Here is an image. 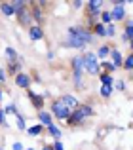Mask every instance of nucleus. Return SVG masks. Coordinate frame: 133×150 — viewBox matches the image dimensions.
<instances>
[{
  "label": "nucleus",
  "mask_w": 133,
  "mask_h": 150,
  "mask_svg": "<svg viewBox=\"0 0 133 150\" xmlns=\"http://www.w3.org/2000/svg\"><path fill=\"white\" fill-rule=\"evenodd\" d=\"M93 116V108L89 105H78L76 108L72 110V112L69 114V118H66V122H69V125H80L86 122V118Z\"/></svg>",
  "instance_id": "f257e3e1"
},
{
  "label": "nucleus",
  "mask_w": 133,
  "mask_h": 150,
  "mask_svg": "<svg viewBox=\"0 0 133 150\" xmlns=\"http://www.w3.org/2000/svg\"><path fill=\"white\" fill-rule=\"evenodd\" d=\"M11 6H13L15 15H17V19H19L21 25H30V23H33V15H30V10H29V6H27L25 2L17 0V2H11Z\"/></svg>",
  "instance_id": "f03ea898"
},
{
  "label": "nucleus",
  "mask_w": 133,
  "mask_h": 150,
  "mask_svg": "<svg viewBox=\"0 0 133 150\" xmlns=\"http://www.w3.org/2000/svg\"><path fill=\"white\" fill-rule=\"evenodd\" d=\"M82 65H84V70L91 76L99 74V63H97V55L95 53H86L82 55Z\"/></svg>",
  "instance_id": "7ed1b4c3"
},
{
  "label": "nucleus",
  "mask_w": 133,
  "mask_h": 150,
  "mask_svg": "<svg viewBox=\"0 0 133 150\" xmlns=\"http://www.w3.org/2000/svg\"><path fill=\"white\" fill-rule=\"evenodd\" d=\"M69 34H70V36L80 38L84 44H91V42H93L91 33H89L88 29H84V27H70V29H69Z\"/></svg>",
  "instance_id": "20e7f679"
},
{
  "label": "nucleus",
  "mask_w": 133,
  "mask_h": 150,
  "mask_svg": "<svg viewBox=\"0 0 133 150\" xmlns=\"http://www.w3.org/2000/svg\"><path fill=\"white\" fill-rule=\"evenodd\" d=\"M52 112H53V116L59 118V120H66V118H69V114H70V110L66 108L61 101H55L52 105Z\"/></svg>",
  "instance_id": "39448f33"
},
{
  "label": "nucleus",
  "mask_w": 133,
  "mask_h": 150,
  "mask_svg": "<svg viewBox=\"0 0 133 150\" xmlns=\"http://www.w3.org/2000/svg\"><path fill=\"white\" fill-rule=\"evenodd\" d=\"M101 8H103V2H99V0H91V2L86 4V10H88L89 19H95L97 15H101Z\"/></svg>",
  "instance_id": "423d86ee"
},
{
  "label": "nucleus",
  "mask_w": 133,
  "mask_h": 150,
  "mask_svg": "<svg viewBox=\"0 0 133 150\" xmlns=\"http://www.w3.org/2000/svg\"><path fill=\"white\" fill-rule=\"evenodd\" d=\"M30 6H33V10H30V15H33V19L40 25L42 21H44V11H42L40 4L38 2H30Z\"/></svg>",
  "instance_id": "0eeeda50"
},
{
  "label": "nucleus",
  "mask_w": 133,
  "mask_h": 150,
  "mask_svg": "<svg viewBox=\"0 0 133 150\" xmlns=\"http://www.w3.org/2000/svg\"><path fill=\"white\" fill-rule=\"evenodd\" d=\"M15 84H17V88L29 89L30 88V76L27 72H19L17 76H15Z\"/></svg>",
  "instance_id": "6e6552de"
},
{
  "label": "nucleus",
  "mask_w": 133,
  "mask_h": 150,
  "mask_svg": "<svg viewBox=\"0 0 133 150\" xmlns=\"http://www.w3.org/2000/svg\"><path fill=\"white\" fill-rule=\"evenodd\" d=\"M70 63H72V76H74V78H82V74H84V65H82V57H74Z\"/></svg>",
  "instance_id": "1a4fd4ad"
},
{
  "label": "nucleus",
  "mask_w": 133,
  "mask_h": 150,
  "mask_svg": "<svg viewBox=\"0 0 133 150\" xmlns=\"http://www.w3.org/2000/svg\"><path fill=\"white\" fill-rule=\"evenodd\" d=\"M124 17H126V10H124V6L114 4V10L110 11V21H122Z\"/></svg>",
  "instance_id": "9d476101"
},
{
  "label": "nucleus",
  "mask_w": 133,
  "mask_h": 150,
  "mask_svg": "<svg viewBox=\"0 0 133 150\" xmlns=\"http://www.w3.org/2000/svg\"><path fill=\"white\" fill-rule=\"evenodd\" d=\"M29 36H30V40H42V38H44V30H42V27L40 25L29 27Z\"/></svg>",
  "instance_id": "9b49d317"
},
{
  "label": "nucleus",
  "mask_w": 133,
  "mask_h": 150,
  "mask_svg": "<svg viewBox=\"0 0 133 150\" xmlns=\"http://www.w3.org/2000/svg\"><path fill=\"white\" fill-rule=\"evenodd\" d=\"M27 91H29V99H30V103H33V106L38 108V110H42V106H44V97L36 95V93L30 91V89H27Z\"/></svg>",
  "instance_id": "f8f14e48"
},
{
  "label": "nucleus",
  "mask_w": 133,
  "mask_h": 150,
  "mask_svg": "<svg viewBox=\"0 0 133 150\" xmlns=\"http://www.w3.org/2000/svg\"><path fill=\"white\" fill-rule=\"evenodd\" d=\"M59 101L63 103V105H65V106H66V108H69V110H74V108H76V106H78V101L74 99L72 95H63V97H61Z\"/></svg>",
  "instance_id": "ddd939ff"
},
{
  "label": "nucleus",
  "mask_w": 133,
  "mask_h": 150,
  "mask_svg": "<svg viewBox=\"0 0 133 150\" xmlns=\"http://www.w3.org/2000/svg\"><path fill=\"white\" fill-rule=\"evenodd\" d=\"M66 46H69V48H76V50H82L84 48V42L80 40V38H76V36H70L69 34V40H66Z\"/></svg>",
  "instance_id": "4468645a"
},
{
  "label": "nucleus",
  "mask_w": 133,
  "mask_h": 150,
  "mask_svg": "<svg viewBox=\"0 0 133 150\" xmlns=\"http://www.w3.org/2000/svg\"><path fill=\"white\" fill-rule=\"evenodd\" d=\"M110 59H112V65H114V67H122L124 65V57H122V53H120L118 50L110 51Z\"/></svg>",
  "instance_id": "2eb2a0df"
},
{
  "label": "nucleus",
  "mask_w": 133,
  "mask_h": 150,
  "mask_svg": "<svg viewBox=\"0 0 133 150\" xmlns=\"http://www.w3.org/2000/svg\"><path fill=\"white\" fill-rule=\"evenodd\" d=\"M0 11H2L4 15H15V10H13V6H11V2H2L0 4Z\"/></svg>",
  "instance_id": "dca6fc26"
},
{
  "label": "nucleus",
  "mask_w": 133,
  "mask_h": 150,
  "mask_svg": "<svg viewBox=\"0 0 133 150\" xmlns=\"http://www.w3.org/2000/svg\"><path fill=\"white\" fill-rule=\"evenodd\" d=\"M42 133H44V125L42 124H36V125H33V127H29L30 137H38V135H42Z\"/></svg>",
  "instance_id": "f3484780"
},
{
  "label": "nucleus",
  "mask_w": 133,
  "mask_h": 150,
  "mask_svg": "<svg viewBox=\"0 0 133 150\" xmlns=\"http://www.w3.org/2000/svg\"><path fill=\"white\" fill-rule=\"evenodd\" d=\"M19 69H21V61H15V63H10L8 65V74H19Z\"/></svg>",
  "instance_id": "a211bd4d"
},
{
  "label": "nucleus",
  "mask_w": 133,
  "mask_h": 150,
  "mask_svg": "<svg viewBox=\"0 0 133 150\" xmlns=\"http://www.w3.org/2000/svg\"><path fill=\"white\" fill-rule=\"evenodd\" d=\"M40 124L42 125H52V114H48V112H44V110H40Z\"/></svg>",
  "instance_id": "6ab92c4d"
},
{
  "label": "nucleus",
  "mask_w": 133,
  "mask_h": 150,
  "mask_svg": "<svg viewBox=\"0 0 133 150\" xmlns=\"http://www.w3.org/2000/svg\"><path fill=\"white\" fill-rule=\"evenodd\" d=\"M6 55H8V61L10 63L19 61V55H17V51H15L13 48H6Z\"/></svg>",
  "instance_id": "aec40b11"
},
{
  "label": "nucleus",
  "mask_w": 133,
  "mask_h": 150,
  "mask_svg": "<svg viewBox=\"0 0 133 150\" xmlns=\"http://www.w3.org/2000/svg\"><path fill=\"white\" fill-rule=\"evenodd\" d=\"M48 131H50V135H52L55 141H59V139H61V129H59V127H55L53 124H52V125H48Z\"/></svg>",
  "instance_id": "412c9836"
},
{
  "label": "nucleus",
  "mask_w": 133,
  "mask_h": 150,
  "mask_svg": "<svg viewBox=\"0 0 133 150\" xmlns=\"http://www.w3.org/2000/svg\"><path fill=\"white\" fill-rule=\"evenodd\" d=\"M124 36H126L127 40H131V38H133V21H127L126 23V33H124Z\"/></svg>",
  "instance_id": "4be33fe9"
},
{
  "label": "nucleus",
  "mask_w": 133,
  "mask_h": 150,
  "mask_svg": "<svg viewBox=\"0 0 133 150\" xmlns=\"http://www.w3.org/2000/svg\"><path fill=\"white\" fill-rule=\"evenodd\" d=\"M101 84L103 86H114V80H112L110 74H101Z\"/></svg>",
  "instance_id": "5701e85b"
},
{
  "label": "nucleus",
  "mask_w": 133,
  "mask_h": 150,
  "mask_svg": "<svg viewBox=\"0 0 133 150\" xmlns=\"http://www.w3.org/2000/svg\"><path fill=\"white\" fill-rule=\"evenodd\" d=\"M95 34H99V36H107V29H105L103 23H95Z\"/></svg>",
  "instance_id": "b1692460"
},
{
  "label": "nucleus",
  "mask_w": 133,
  "mask_h": 150,
  "mask_svg": "<svg viewBox=\"0 0 133 150\" xmlns=\"http://www.w3.org/2000/svg\"><path fill=\"white\" fill-rule=\"evenodd\" d=\"M122 67H124V69H127V70L133 69V53H129L126 59H124V65H122Z\"/></svg>",
  "instance_id": "393cba45"
},
{
  "label": "nucleus",
  "mask_w": 133,
  "mask_h": 150,
  "mask_svg": "<svg viewBox=\"0 0 133 150\" xmlns=\"http://www.w3.org/2000/svg\"><path fill=\"white\" fill-rule=\"evenodd\" d=\"M15 118H17V127H19V129L23 131V129H25V116L17 112V114H15Z\"/></svg>",
  "instance_id": "a878e982"
},
{
  "label": "nucleus",
  "mask_w": 133,
  "mask_h": 150,
  "mask_svg": "<svg viewBox=\"0 0 133 150\" xmlns=\"http://www.w3.org/2000/svg\"><path fill=\"white\" fill-rule=\"evenodd\" d=\"M101 23H103V25L112 23V21H110V13H108V11H101Z\"/></svg>",
  "instance_id": "bb28decb"
},
{
  "label": "nucleus",
  "mask_w": 133,
  "mask_h": 150,
  "mask_svg": "<svg viewBox=\"0 0 133 150\" xmlns=\"http://www.w3.org/2000/svg\"><path fill=\"white\" fill-rule=\"evenodd\" d=\"M112 93V86H101V95L103 97H110Z\"/></svg>",
  "instance_id": "cd10ccee"
},
{
  "label": "nucleus",
  "mask_w": 133,
  "mask_h": 150,
  "mask_svg": "<svg viewBox=\"0 0 133 150\" xmlns=\"http://www.w3.org/2000/svg\"><path fill=\"white\" fill-rule=\"evenodd\" d=\"M97 55H99V57L103 59V57H107V55H110V50H108L107 46H101V48H99V51H97Z\"/></svg>",
  "instance_id": "c85d7f7f"
},
{
  "label": "nucleus",
  "mask_w": 133,
  "mask_h": 150,
  "mask_svg": "<svg viewBox=\"0 0 133 150\" xmlns=\"http://www.w3.org/2000/svg\"><path fill=\"white\" fill-rule=\"evenodd\" d=\"M105 29H107V36H114V34H116L114 23H108V25H105Z\"/></svg>",
  "instance_id": "c756f323"
},
{
  "label": "nucleus",
  "mask_w": 133,
  "mask_h": 150,
  "mask_svg": "<svg viewBox=\"0 0 133 150\" xmlns=\"http://www.w3.org/2000/svg\"><path fill=\"white\" fill-rule=\"evenodd\" d=\"M0 125H2V127H8V120H6V112H4V110H0Z\"/></svg>",
  "instance_id": "7c9ffc66"
},
{
  "label": "nucleus",
  "mask_w": 133,
  "mask_h": 150,
  "mask_svg": "<svg viewBox=\"0 0 133 150\" xmlns=\"http://www.w3.org/2000/svg\"><path fill=\"white\" fill-rule=\"evenodd\" d=\"M101 67H103V69H107L108 72H114V70H116V67L112 65V63H101Z\"/></svg>",
  "instance_id": "2f4dec72"
},
{
  "label": "nucleus",
  "mask_w": 133,
  "mask_h": 150,
  "mask_svg": "<svg viewBox=\"0 0 133 150\" xmlns=\"http://www.w3.org/2000/svg\"><path fill=\"white\" fill-rule=\"evenodd\" d=\"M4 112L6 114H17V108H15V105H10V106L4 108Z\"/></svg>",
  "instance_id": "473e14b6"
},
{
  "label": "nucleus",
  "mask_w": 133,
  "mask_h": 150,
  "mask_svg": "<svg viewBox=\"0 0 133 150\" xmlns=\"http://www.w3.org/2000/svg\"><path fill=\"white\" fill-rule=\"evenodd\" d=\"M114 86H116V89H118V91H124V89H126V84H124V80H118Z\"/></svg>",
  "instance_id": "72a5a7b5"
},
{
  "label": "nucleus",
  "mask_w": 133,
  "mask_h": 150,
  "mask_svg": "<svg viewBox=\"0 0 133 150\" xmlns=\"http://www.w3.org/2000/svg\"><path fill=\"white\" fill-rule=\"evenodd\" d=\"M52 148H53V150H65V148H63V144H61V141H55V144H53Z\"/></svg>",
  "instance_id": "f704fd0d"
},
{
  "label": "nucleus",
  "mask_w": 133,
  "mask_h": 150,
  "mask_svg": "<svg viewBox=\"0 0 133 150\" xmlns=\"http://www.w3.org/2000/svg\"><path fill=\"white\" fill-rule=\"evenodd\" d=\"M13 150H23V144L21 143H13V146H11Z\"/></svg>",
  "instance_id": "c9c22d12"
},
{
  "label": "nucleus",
  "mask_w": 133,
  "mask_h": 150,
  "mask_svg": "<svg viewBox=\"0 0 133 150\" xmlns=\"http://www.w3.org/2000/svg\"><path fill=\"white\" fill-rule=\"evenodd\" d=\"M4 80H6V72H4V70H0V86H2Z\"/></svg>",
  "instance_id": "e433bc0d"
},
{
  "label": "nucleus",
  "mask_w": 133,
  "mask_h": 150,
  "mask_svg": "<svg viewBox=\"0 0 133 150\" xmlns=\"http://www.w3.org/2000/svg\"><path fill=\"white\" fill-rule=\"evenodd\" d=\"M72 6H74V8H82V2H80V0H76V2H74Z\"/></svg>",
  "instance_id": "4c0bfd02"
},
{
  "label": "nucleus",
  "mask_w": 133,
  "mask_h": 150,
  "mask_svg": "<svg viewBox=\"0 0 133 150\" xmlns=\"http://www.w3.org/2000/svg\"><path fill=\"white\" fill-rule=\"evenodd\" d=\"M42 150H53V148H52V146H44Z\"/></svg>",
  "instance_id": "58836bf2"
},
{
  "label": "nucleus",
  "mask_w": 133,
  "mask_h": 150,
  "mask_svg": "<svg viewBox=\"0 0 133 150\" xmlns=\"http://www.w3.org/2000/svg\"><path fill=\"white\" fill-rule=\"evenodd\" d=\"M129 46H131V50H133V38H131V40H129Z\"/></svg>",
  "instance_id": "ea45409f"
},
{
  "label": "nucleus",
  "mask_w": 133,
  "mask_h": 150,
  "mask_svg": "<svg viewBox=\"0 0 133 150\" xmlns=\"http://www.w3.org/2000/svg\"><path fill=\"white\" fill-rule=\"evenodd\" d=\"M0 99H2V93H0Z\"/></svg>",
  "instance_id": "a19ab883"
},
{
  "label": "nucleus",
  "mask_w": 133,
  "mask_h": 150,
  "mask_svg": "<svg viewBox=\"0 0 133 150\" xmlns=\"http://www.w3.org/2000/svg\"><path fill=\"white\" fill-rule=\"evenodd\" d=\"M27 150H33V148H27Z\"/></svg>",
  "instance_id": "79ce46f5"
},
{
  "label": "nucleus",
  "mask_w": 133,
  "mask_h": 150,
  "mask_svg": "<svg viewBox=\"0 0 133 150\" xmlns=\"http://www.w3.org/2000/svg\"><path fill=\"white\" fill-rule=\"evenodd\" d=\"M0 150H2V148H0Z\"/></svg>",
  "instance_id": "37998d69"
}]
</instances>
